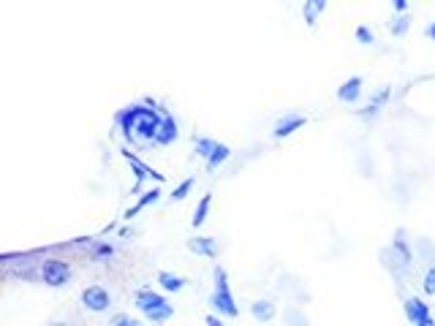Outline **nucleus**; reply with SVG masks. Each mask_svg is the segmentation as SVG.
<instances>
[{"label": "nucleus", "instance_id": "1", "mask_svg": "<svg viewBox=\"0 0 435 326\" xmlns=\"http://www.w3.org/2000/svg\"><path fill=\"white\" fill-rule=\"evenodd\" d=\"M161 122H164V112H158L155 106H147V103H136V106H128L123 109L115 125L123 131L125 142L131 144H155L158 139V131H161Z\"/></svg>", "mask_w": 435, "mask_h": 326}, {"label": "nucleus", "instance_id": "2", "mask_svg": "<svg viewBox=\"0 0 435 326\" xmlns=\"http://www.w3.org/2000/svg\"><path fill=\"white\" fill-rule=\"evenodd\" d=\"M209 302L218 307V313L223 315H237V305H234V294L228 288V275L226 269H215V294L209 296Z\"/></svg>", "mask_w": 435, "mask_h": 326}, {"label": "nucleus", "instance_id": "3", "mask_svg": "<svg viewBox=\"0 0 435 326\" xmlns=\"http://www.w3.org/2000/svg\"><path fill=\"white\" fill-rule=\"evenodd\" d=\"M39 269H41L39 278L46 285H52V288H60V285H65L71 280V264H65L60 259H46Z\"/></svg>", "mask_w": 435, "mask_h": 326}, {"label": "nucleus", "instance_id": "4", "mask_svg": "<svg viewBox=\"0 0 435 326\" xmlns=\"http://www.w3.org/2000/svg\"><path fill=\"white\" fill-rule=\"evenodd\" d=\"M123 158H125V161H128V163H131V169H134V174H136V183H134V190H139V185L145 183L147 177H152L155 183H164V174H158V171H155L152 166H147V163L142 161V158H136V155H134V152H131L128 147H123Z\"/></svg>", "mask_w": 435, "mask_h": 326}, {"label": "nucleus", "instance_id": "5", "mask_svg": "<svg viewBox=\"0 0 435 326\" xmlns=\"http://www.w3.org/2000/svg\"><path fill=\"white\" fill-rule=\"evenodd\" d=\"M82 305L87 310H93V313H104L112 305V296H109V291L104 285H87L82 291Z\"/></svg>", "mask_w": 435, "mask_h": 326}, {"label": "nucleus", "instance_id": "6", "mask_svg": "<svg viewBox=\"0 0 435 326\" xmlns=\"http://www.w3.org/2000/svg\"><path fill=\"white\" fill-rule=\"evenodd\" d=\"M405 315H408V321L414 326H419L422 321H427V318H433L430 315V307L424 305L422 299H405Z\"/></svg>", "mask_w": 435, "mask_h": 326}, {"label": "nucleus", "instance_id": "7", "mask_svg": "<svg viewBox=\"0 0 435 326\" xmlns=\"http://www.w3.org/2000/svg\"><path fill=\"white\" fill-rule=\"evenodd\" d=\"M188 247L196 253V256H207V259H215L218 256V242L212 237H193L188 240Z\"/></svg>", "mask_w": 435, "mask_h": 326}, {"label": "nucleus", "instance_id": "8", "mask_svg": "<svg viewBox=\"0 0 435 326\" xmlns=\"http://www.w3.org/2000/svg\"><path fill=\"white\" fill-rule=\"evenodd\" d=\"M302 125H305V117H302V115H289V117H283V120L275 125L272 136H275V139H283V136H289L294 131H299Z\"/></svg>", "mask_w": 435, "mask_h": 326}, {"label": "nucleus", "instance_id": "9", "mask_svg": "<svg viewBox=\"0 0 435 326\" xmlns=\"http://www.w3.org/2000/svg\"><path fill=\"white\" fill-rule=\"evenodd\" d=\"M166 305V299L161 294H152L150 288H142V291H136V307L142 310V313H150L152 307H161Z\"/></svg>", "mask_w": 435, "mask_h": 326}, {"label": "nucleus", "instance_id": "10", "mask_svg": "<svg viewBox=\"0 0 435 326\" xmlns=\"http://www.w3.org/2000/svg\"><path fill=\"white\" fill-rule=\"evenodd\" d=\"M177 133H180V128H177L174 117L164 112V122H161V131H158V139H155V144H171L174 139H177Z\"/></svg>", "mask_w": 435, "mask_h": 326}, {"label": "nucleus", "instance_id": "11", "mask_svg": "<svg viewBox=\"0 0 435 326\" xmlns=\"http://www.w3.org/2000/svg\"><path fill=\"white\" fill-rule=\"evenodd\" d=\"M389 96H392V90H389V87L378 90V93H375V96H373V101L368 103L365 109H359V117H375V115H378V109H381L384 103L389 101Z\"/></svg>", "mask_w": 435, "mask_h": 326}, {"label": "nucleus", "instance_id": "12", "mask_svg": "<svg viewBox=\"0 0 435 326\" xmlns=\"http://www.w3.org/2000/svg\"><path fill=\"white\" fill-rule=\"evenodd\" d=\"M158 199H161V188H152V190H147L145 196H142L139 202L134 204L131 209H125V218H128V221H131V218H136V215H139V212H142L145 207H150V204H155V202H158Z\"/></svg>", "mask_w": 435, "mask_h": 326}, {"label": "nucleus", "instance_id": "13", "mask_svg": "<svg viewBox=\"0 0 435 326\" xmlns=\"http://www.w3.org/2000/svg\"><path fill=\"white\" fill-rule=\"evenodd\" d=\"M359 90H362V77H351L346 84H340L337 98H340V101H346V103H351V101L359 98Z\"/></svg>", "mask_w": 435, "mask_h": 326}, {"label": "nucleus", "instance_id": "14", "mask_svg": "<svg viewBox=\"0 0 435 326\" xmlns=\"http://www.w3.org/2000/svg\"><path fill=\"white\" fill-rule=\"evenodd\" d=\"M321 11H327V0H308V3L302 6V17H305L308 25H316Z\"/></svg>", "mask_w": 435, "mask_h": 326}, {"label": "nucleus", "instance_id": "15", "mask_svg": "<svg viewBox=\"0 0 435 326\" xmlns=\"http://www.w3.org/2000/svg\"><path fill=\"white\" fill-rule=\"evenodd\" d=\"M250 313H253L259 321H272V318H275V305H272L270 299H259V302L250 305Z\"/></svg>", "mask_w": 435, "mask_h": 326}, {"label": "nucleus", "instance_id": "16", "mask_svg": "<svg viewBox=\"0 0 435 326\" xmlns=\"http://www.w3.org/2000/svg\"><path fill=\"white\" fill-rule=\"evenodd\" d=\"M145 315L150 318V321H152V324H164V321H169V318L174 315V307L166 302V305H161V307H152V310H150V313H145Z\"/></svg>", "mask_w": 435, "mask_h": 326}, {"label": "nucleus", "instance_id": "17", "mask_svg": "<svg viewBox=\"0 0 435 326\" xmlns=\"http://www.w3.org/2000/svg\"><path fill=\"white\" fill-rule=\"evenodd\" d=\"M158 283H161V288H164V291H171V294H174V291H180V288L186 285V280H183V278H177V275L161 272V275H158Z\"/></svg>", "mask_w": 435, "mask_h": 326}, {"label": "nucleus", "instance_id": "18", "mask_svg": "<svg viewBox=\"0 0 435 326\" xmlns=\"http://www.w3.org/2000/svg\"><path fill=\"white\" fill-rule=\"evenodd\" d=\"M115 256V247L109 242H96L93 244V250H90V259L93 261H106V259H112Z\"/></svg>", "mask_w": 435, "mask_h": 326}, {"label": "nucleus", "instance_id": "19", "mask_svg": "<svg viewBox=\"0 0 435 326\" xmlns=\"http://www.w3.org/2000/svg\"><path fill=\"white\" fill-rule=\"evenodd\" d=\"M209 204H212V196L204 193V196H202V202H199V207H196V212H193V226H202L204 221H207Z\"/></svg>", "mask_w": 435, "mask_h": 326}, {"label": "nucleus", "instance_id": "20", "mask_svg": "<svg viewBox=\"0 0 435 326\" xmlns=\"http://www.w3.org/2000/svg\"><path fill=\"white\" fill-rule=\"evenodd\" d=\"M193 147H196V155H202L204 161H209V155L215 152V147H218V142H212V139H207V136H199Z\"/></svg>", "mask_w": 435, "mask_h": 326}, {"label": "nucleus", "instance_id": "21", "mask_svg": "<svg viewBox=\"0 0 435 326\" xmlns=\"http://www.w3.org/2000/svg\"><path fill=\"white\" fill-rule=\"evenodd\" d=\"M228 152H231V150H228L226 144H218V147H215V152L209 155V161H207V169H209V171H215V169H218L221 163L226 161Z\"/></svg>", "mask_w": 435, "mask_h": 326}, {"label": "nucleus", "instance_id": "22", "mask_svg": "<svg viewBox=\"0 0 435 326\" xmlns=\"http://www.w3.org/2000/svg\"><path fill=\"white\" fill-rule=\"evenodd\" d=\"M193 185H196V180H193V177L183 180V183H180L177 188H174V190H171V199H174V202H183L188 193H190V188H193Z\"/></svg>", "mask_w": 435, "mask_h": 326}, {"label": "nucleus", "instance_id": "23", "mask_svg": "<svg viewBox=\"0 0 435 326\" xmlns=\"http://www.w3.org/2000/svg\"><path fill=\"white\" fill-rule=\"evenodd\" d=\"M389 27H392L394 36H405V30L411 27V20H408V17L403 14V17H397V20H392V25H389Z\"/></svg>", "mask_w": 435, "mask_h": 326}, {"label": "nucleus", "instance_id": "24", "mask_svg": "<svg viewBox=\"0 0 435 326\" xmlns=\"http://www.w3.org/2000/svg\"><path fill=\"white\" fill-rule=\"evenodd\" d=\"M356 41H359V44H373L375 41L373 30H370L368 25H359V27H356Z\"/></svg>", "mask_w": 435, "mask_h": 326}, {"label": "nucleus", "instance_id": "25", "mask_svg": "<svg viewBox=\"0 0 435 326\" xmlns=\"http://www.w3.org/2000/svg\"><path fill=\"white\" fill-rule=\"evenodd\" d=\"M424 294L435 296V266H430L427 275H424Z\"/></svg>", "mask_w": 435, "mask_h": 326}, {"label": "nucleus", "instance_id": "26", "mask_svg": "<svg viewBox=\"0 0 435 326\" xmlns=\"http://www.w3.org/2000/svg\"><path fill=\"white\" fill-rule=\"evenodd\" d=\"M112 326H142L139 321H134L131 315H117L115 321H112Z\"/></svg>", "mask_w": 435, "mask_h": 326}, {"label": "nucleus", "instance_id": "27", "mask_svg": "<svg viewBox=\"0 0 435 326\" xmlns=\"http://www.w3.org/2000/svg\"><path fill=\"white\" fill-rule=\"evenodd\" d=\"M392 6H394V11H397L400 17H403V14H405V8H408V3H405V0H394Z\"/></svg>", "mask_w": 435, "mask_h": 326}, {"label": "nucleus", "instance_id": "28", "mask_svg": "<svg viewBox=\"0 0 435 326\" xmlns=\"http://www.w3.org/2000/svg\"><path fill=\"white\" fill-rule=\"evenodd\" d=\"M207 326H223V321H218L215 315H207Z\"/></svg>", "mask_w": 435, "mask_h": 326}, {"label": "nucleus", "instance_id": "29", "mask_svg": "<svg viewBox=\"0 0 435 326\" xmlns=\"http://www.w3.org/2000/svg\"><path fill=\"white\" fill-rule=\"evenodd\" d=\"M427 39H435V22L430 25V27H427Z\"/></svg>", "mask_w": 435, "mask_h": 326}, {"label": "nucleus", "instance_id": "30", "mask_svg": "<svg viewBox=\"0 0 435 326\" xmlns=\"http://www.w3.org/2000/svg\"><path fill=\"white\" fill-rule=\"evenodd\" d=\"M419 326H435V318H427V321H422Z\"/></svg>", "mask_w": 435, "mask_h": 326}, {"label": "nucleus", "instance_id": "31", "mask_svg": "<svg viewBox=\"0 0 435 326\" xmlns=\"http://www.w3.org/2000/svg\"><path fill=\"white\" fill-rule=\"evenodd\" d=\"M52 326H68V324H52Z\"/></svg>", "mask_w": 435, "mask_h": 326}]
</instances>
